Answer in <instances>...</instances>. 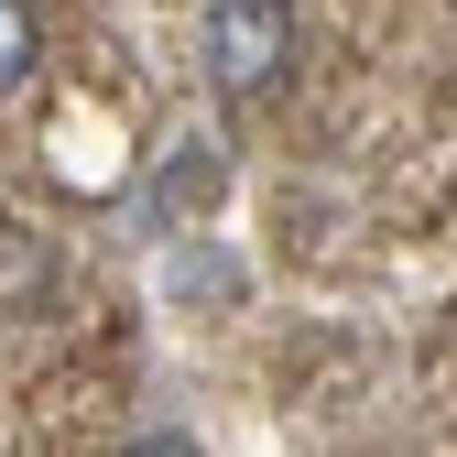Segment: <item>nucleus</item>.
Segmentation results:
<instances>
[{"label":"nucleus","instance_id":"2","mask_svg":"<svg viewBox=\"0 0 457 457\" xmlns=\"http://www.w3.org/2000/svg\"><path fill=\"white\" fill-rule=\"evenodd\" d=\"M44 283H54V251L33 240V228H12V218H0V316H22Z\"/></svg>","mask_w":457,"mask_h":457},{"label":"nucleus","instance_id":"1","mask_svg":"<svg viewBox=\"0 0 457 457\" xmlns=\"http://www.w3.org/2000/svg\"><path fill=\"white\" fill-rule=\"evenodd\" d=\"M207 87L228 109H262L283 77H295V54H305V12L295 0H207Z\"/></svg>","mask_w":457,"mask_h":457},{"label":"nucleus","instance_id":"3","mask_svg":"<svg viewBox=\"0 0 457 457\" xmlns=\"http://www.w3.org/2000/svg\"><path fill=\"white\" fill-rule=\"evenodd\" d=\"M44 77V12L33 0H0V98H22Z\"/></svg>","mask_w":457,"mask_h":457},{"label":"nucleus","instance_id":"4","mask_svg":"<svg viewBox=\"0 0 457 457\" xmlns=\"http://www.w3.org/2000/svg\"><path fill=\"white\" fill-rule=\"evenodd\" d=\"M120 457H207V446H196V436H131Z\"/></svg>","mask_w":457,"mask_h":457}]
</instances>
